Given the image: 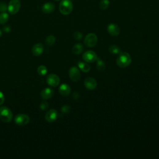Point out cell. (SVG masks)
I'll list each match as a JSON object with an SVG mask.
<instances>
[{"instance_id": "obj_1", "label": "cell", "mask_w": 159, "mask_h": 159, "mask_svg": "<svg viewBox=\"0 0 159 159\" xmlns=\"http://www.w3.org/2000/svg\"><path fill=\"white\" fill-rule=\"evenodd\" d=\"M132 62V58L127 52H121L116 59V64L120 68H126Z\"/></svg>"}, {"instance_id": "obj_2", "label": "cell", "mask_w": 159, "mask_h": 159, "mask_svg": "<svg viewBox=\"0 0 159 159\" xmlns=\"http://www.w3.org/2000/svg\"><path fill=\"white\" fill-rule=\"evenodd\" d=\"M73 6L70 0H62L59 5V11L64 15L70 14L73 11Z\"/></svg>"}, {"instance_id": "obj_3", "label": "cell", "mask_w": 159, "mask_h": 159, "mask_svg": "<svg viewBox=\"0 0 159 159\" xmlns=\"http://www.w3.org/2000/svg\"><path fill=\"white\" fill-rule=\"evenodd\" d=\"M13 118L11 110L6 107L0 108V120L4 122H10Z\"/></svg>"}, {"instance_id": "obj_4", "label": "cell", "mask_w": 159, "mask_h": 159, "mask_svg": "<svg viewBox=\"0 0 159 159\" xmlns=\"http://www.w3.org/2000/svg\"><path fill=\"white\" fill-rule=\"evenodd\" d=\"M21 8L19 0H11L8 6V11L11 14H17Z\"/></svg>"}, {"instance_id": "obj_5", "label": "cell", "mask_w": 159, "mask_h": 159, "mask_svg": "<svg viewBox=\"0 0 159 159\" xmlns=\"http://www.w3.org/2000/svg\"><path fill=\"white\" fill-rule=\"evenodd\" d=\"M30 121L29 117L25 114H18L14 118V122L17 126H22L27 125Z\"/></svg>"}, {"instance_id": "obj_6", "label": "cell", "mask_w": 159, "mask_h": 159, "mask_svg": "<svg viewBox=\"0 0 159 159\" xmlns=\"http://www.w3.org/2000/svg\"><path fill=\"white\" fill-rule=\"evenodd\" d=\"M84 43L88 47H93L98 43V37L94 33L88 34L85 38Z\"/></svg>"}, {"instance_id": "obj_7", "label": "cell", "mask_w": 159, "mask_h": 159, "mask_svg": "<svg viewBox=\"0 0 159 159\" xmlns=\"http://www.w3.org/2000/svg\"><path fill=\"white\" fill-rule=\"evenodd\" d=\"M82 58L83 60L87 63L95 62L98 59L97 54L92 50H88L85 52L82 56Z\"/></svg>"}, {"instance_id": "obj_8", "label": "cell", "mask_w": 159, "mask_h": 159, "mask_svg": "<svg viewBox=\"0 0 159 159\" xmlns=\"http://www.w3.org/2000/svg\"><path fill=\"white\" fill-rule=\"evenodd\" d=\"M46 81L47 84L52 87H56L60 83V78L54 73H51L48 75L46 78Z\"/></svg>"}, {"instance_id": "obj_9", "label": "cell", "mask_w": 159, "mask_h": 159, "mask_svg": "<svg viewBox=\"0 0 159 159\" xmlns=\"http://www.w3.org/2000/svg\"><path fill=\"white\" fill-rule=\"evenodd\" d=\"M59 117V113L55 109L49 110L45 116V119L48 122H55Z\"/></svg>"}, {"instance_id": "obj_10", "label": "cell", "mask_w": 159, "mask_h": 159, "mask_svg": "<svg viewBox=\"0 0 159 159\" xmlns=\"http://www.w3.org/2000/svg\"><path fill=\"white\" fill-rule=\"evenodd\" d=\"M68 73L70 79L73 82H78L81 76L80 72L76 67H71L69 70Z\"/></svg>"}, {"instance_id": "obj_11", "label": "cell", "mask_w": 159, "mask_h": 159, "mask_svg": "<svg viewBox=\"0 0 159 159\" xmlns=\"http://www.w3.org/2000/svg\"><path fill=\"white\" fill-rule=\"evenodd\" d=\"M84 85L86 88L89 90H93L97 87V82L96 80L91 77L87 78L84 81Z\"/></svg>"}, {"instance_id": "obj_12", "label": "cell", "mask_w": 159, "mask_h": 159, "mask_svg": "<svg viewBox=\"0 0 159 159\" xmlns=\"http://www.w3.org/2000/svg\"><path fill=\"white\" fill-rule=\"evenodd\" d=\"M108 33L112 36H118L120 34V29L119 26L115 24H110L107 28Z\"/></svg>"}, {"instance_id": "obj_13", "label": "cell", "mask_w": 159, "mask_h": 159, "mask_svg": "<svg viewBox=\"0 0 159 159\" xmlns=\"http://www.w3.org/2000/svg\"><path fill=\"white\" fill-rule=\"evenodd\" d=\"M54 91L52 88H46L43 89L41 91L40 96L42 99L44 100H47V99H50L53 96V95H54Z\"/></svg>"}, {"instance_id": "obj_14", "label": "cell", "mask_w": 159, "mask_h": 159, "mask_svg": "<svg viewBox=\"0 0 159 159\" xmlns=\"http://www.w3.org/2000/svg\"><path fill=\"white\" fill-rule=\"evenodd\" d=\"M44 47L42 44L41 43H37L34 45V46L32 48V53L34 56L38 57L42 54L44 52Z\"/></svg>"}, {"instance_id": "obj_15", "label": "cell", "mask_w": 159, "mask_h": 159, "mask_svg": "<svg viewBox=\"0 0 159 159\" xmlns=\"http://www.w3.org/2000/svg\"><path fill=\"white\" fill-rule=\"evenodd\" d=\"M55 8H56V6H55V5L54 3H50V2H48V3H45L42 6V11L44 13L50 14L55 10Z\"/></svg>"}, {"instance_id": "obj_16", "label": "cell", "mask_w": 159, "mask_h": 159, "mask_svg": "<svg viewBox=\"0 0 159 159\" xmlns=\"http://www.w3.org/2000/svg\"><path fill=\"white\" fill-rule=\"evenodd\" d=\"M59 91L62 95L67 96L71 93V88L66 83H63L60 86L59 88Z\"/></svg>"}, {"instance_id": "obj_17", "label": "cell", "mask_w": 159, "mask_h": 159, "mask_svg": "<svg viewBox=\"0 0 159 159\" xmlns=\"http://www.w3.org/2000/svg\"><path fill=\"white\" fill-rule=\"evenodd\" d=\"M83 50V46L81 44H76L74 45V46L72 47V52L73 54L76 55H80L82 54V52Z\"/></svg>"}, {"instance_id": "obj_18", "label": "cell", "mask_w": 159, "mask_h": 159, "mask_svg": "<svg viewBox=\"0 0 159 159\" xmlns=\"http://www.w3.org/2000/svg\"><path fill=\"white\" fill-rule=\"evenodd\" d=\"M78 66L80 69L83 72H85V73L88 72L91 68L90 65H88L87 63L82 62H79L78 63Z\"/></svg>"}, {"instance_id": "obj_19", "label": "cell", "mask_w": 159, "mask_h": 159, "mask_svg": "<svg viewBox=\"0 0 159 159\" xmlns=\"http://www.w3.org/2000/svg\"><path fill=\"white\" fill-rule=\"evenodd\" d=\"M109 52L111 53V54L116 55V54H119L121 52V48L118 46H117L116 45H111L109 47Z\"/></svg>"}, {"instance_id": "obj_20", "label": "cell", "mask_w": 159, "mask_h": 159, "mask_svg": "<svg viewBox=\"0 0 159 159\" xmlns=\"http://www.w3.org/2000/svg\"><path fill=\"white\" fill-rule=\"evenodd\" d=\"M56 38L53 35H49L45 39V44L48 46L53 45L56 43Z\"/></svg>"}, {"instance_id": "obj_21", "label": "cell", "mask_w": 159, "mask_h": 159, "mask_svg": "<svg viewBox=\"0 0 159 159\" xmlns=\"http://www.w3.org/2000/svg\"><path fill=\"white\" fill-rule=\"evenodd\" d=\"M96 62V68L100 72H103L106 69V64L105 63L99 58L97 59Z\"/></svg>"}, {"instance_id": "obj_22", "label": "cell", "mask_w": 159, "mask_h": 159, "mask_svg": "<svg viewBox=\"0 0 159 159\" xmlns=\"http://www.w3.org/2000/svg\"><path fill=\"white\" fill-rule=\"evenodd\" d=\"M9 19V14L6 13H2L0 14V24H5Z\"/></svg>"}, {"instance_id": "obj_23", "label": "cell", "mask_w": 159, "mask_h": 159, "mask_svg": "<svg viewBox=\"0 0 159 159\" xmlns=\"http://www.w3.org/2000/svg\"><path fill=\"white\" fill-rule=\"evenodd\" d=\"M110 6V1L109 0H101L99 3V7L101 10H105L108 8Z\"/></svg>"}, {"instance_id": "obj_24", "label": "cell", "mask_w": 159, "mask_h": 159, "mask_svg": "<svg viewBox=\"0 0 159 159\" xmlns=\"http://www.w3.org/2000/svg\"><path fill=\"white\" fill-rule=\"evenodd\" d=\"M37 73L39 75L41 76H44L47 74V68L44 65H40L37 68Z\"/></svg>"}, {"instance_id": "obj_25", "label": "cell", "mask_w": 159, "mask_h": 159, "mask_svg": "<svg viewBox=\"0 0 159 159\" xmlns=\"http://www.w3.org/2000/svg\"><path fill=\"white\" fill-rule=\"evenodd\" d=\"M71 108L69 105H64L61 108V112L64 114H67L70 111Z\"/></svg>"}, {"instance_id": "obj_26", "label": "cell", "mask_w": 159, "mask_h": 159, "mask_svg": "<svg viewBox=\"0 0 159 159\" xmlns=\"http://www.w3.org/2000/svg\"><path fill=\"white\" fill-rule=\"evenodd\" d=\"M40 108L42 111H45L48 108V103L47 101H43L40 104Z\"/></svg>"}, {"instance_id": "obj_27", "label": "cell", "mask_w": 159, "mask_h": 159, "mask_svg": "<svg viewBox=\"0 0 159 159\" xmlns=\"http://www.w3.org/2000/svg\"><path fill=\"white\" fill-rule=\"evenodd\" d=\"M7 11H8V6L6 5V4L3 2L0 3V12L4 13V12H6Z\"/></svg>"}, {"instance_id": "obj_28", "label": "cell", "mask_w": 159, "mask_h": 159, "mask_svg": "<svg viewBox=\"0 0 159 159\" xmlns=\"http://www.w3.org/2000/svg\"><path fill=\"white\" fill-rule=\"evenodd\" d=\"M73 37L75 40L80 41V40H81L82 38L83 37V34L80 32H75L73 34Z\"/></svg>"}, {"instance_id": "obj_29", "label": "cell", "mask_w": 159, "mask_h": 159, "mask_svg": "<svg viewBox=\"0 0 159 159\" xmlns=\"http://www.w3.org/2000/svg\"><path fill=\"white\" fill-rule=\"evenodd\" d=\"M5 97L2 91H0V105L3 104L5 103Z\"/></svg>"}, {"instance_id": "obj_30", "label": "cell", "mask_w": 159, "mask_h": 159, "mask_svg": "<svg viewBox=\"0 0 159 159\" xmlns=\"http://www.w3.org/2000/svg\"><path fill=\"white\" fill-rule=\"evenodd\" d=\"M3 31L5 32V33H10L11 31V28L10 26H9V25H6V26H5V27L3 28Z\"/></svg>"}, {"instance_id": "obj_31", "label": "cell", "mask_w": 159, "mask_h": 159, "mask_svg": "<svg viewBox=\"0 0 159 159\" xmlns=\"http://www.w3.org/2000/svg\"><path fill=\"white\" fill-rule=\"evenodd\" d=\"M72 97H73V98L75 100H77V99H78L79 98H80V95H79L78 93L75 92V93H73V95H72Z\"/></svg>"}, {"instance_id": "obj_32", "label": "cell", "mask_w": 159, "mask_h": 159, "mask_svg": "<svg viewBox=\"0 0 159 159\" xmlns=\"http://www.w3.org/2000/svg\"><path fill=\"white\" fill-rule=\"evenodd\" d=\"M2 31L0 30V37H2Z\"/></svg>"}, {"instance_id": "obj_33", "label": "cell", "mask_w": 159, "mask_h": 159, "mask_svg": "<svg viewBox=\"0 0 159 159\" xmlns=\"http://www.w3.org/2000/svg\"><path fill=\"white\" fill-rule=\"evenodd\" d=\"M55 1H59V0H55Z\"/></svg>"}]
</instances>
